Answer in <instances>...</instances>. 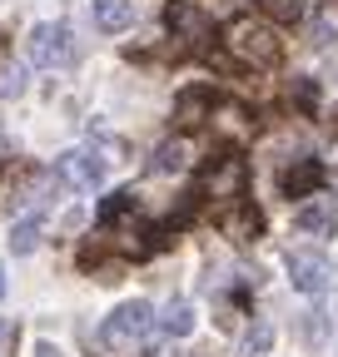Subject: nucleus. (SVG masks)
<instances>
[{"mask_svg":"<svg viewBox=\"0 0 338 357\" xmlns=\"http://www.w3.org/2000/svg\"><path fill=\"white\" fill-rule=\"evenodd\" d=\"M224 45H229V55L239 65H254V70H274L284 60V40L274 35L269 20H234Z\"/></svg>","mask_w":338,"mask_h":357,"instance_id":"f257e3e1","label":"nucleus"},{"mask_svg":"<svg viewBox=\"0 0 338 357\" xmlns=\"http://www.w3.org/2000/svg\"><path fill=\"white\" fill-rule=\"evenodd\" d=\"M25 50L40 70H65V65H75V35L60 20H40L25 40Z\"/></svg>","mask_w":338,"mask_h":357,"instance_id":"f03ea898","label":"nucleus"},{"mask_svg":"<svg viewBox=\"0 0 338 357\" xmlns=\"http://www.w3.org/2000/svg\"><path fill=\"white\" fill-rule=\"evenodd\" d=\"M149 328H154V307H149L145 298H135V303H119V307L110 312L105 328H100V337H105V347H130V342H140Z\"/></svg>","mask_w":338,"mask_h":357,"instance_id":"7ed1b4c3","label":"nucleus"},{"mask_svg":"<svg viewBox=\"0 0 338 357\" xmlns=\"http://www.w3.org/2000/svg\"><path fill=\"white\" fill-rule=\"evenodd\" d=\"M244 178H249V164L239 154H219L199 178V199H244Z\"/></svg>","mask_w":338,"mask_h":357,"instance_id":"20e7f679","label":"nucleus"},{"mask_svg":"<svg viewBox=\"0 0 338 357\" xmlns=\"http://www.w3.org/2000/svg\"><path fill=\"white\" fill-rule=\"evenodd\" d=\"M55 174L65 178L70 189H95L100 178H105V154L100 149H65L55 159Z\"/></svg>","mask_w":338,"mask_h":357,"instance_id":"39448f33","label":"nucleus"},{"mask_svg":"<svg viewBox=\"0 0 338 357\" xmlns=\"http://www.w3.org/2000/svg\"><path fill=\"white\" fill-rule=\"evenodd\" d=\"M288 278H293L299 293H323L328 288V258L323 253H309V248L288 253Z\"/></svg>","mask_w":338,"mask_h":357,"instance_id":"423d86ee","label":"nucleus"},{"mask_svg":"<svg viewBox=\"0 0 338 357\" xmlns=\"http://www.w3.org/2000/svg\"><path fill=\"white\" fill-rule=\"evenodd\" d=\"M279 189H284L288 199H314V194L323 189V164H318V159H299V164H288V169H284V178H279Z\"/></svg>","mask_w":338,"mask_h":357,"instance_id":"0eeeda50","label":"nucleus"},{"mask_svg":"<svg viewBox=\"0 0 338 357\" xmlns=\"http://www.w3.org/2000/svg\"><path fill=\"white\" fill-rule=\"evenodd\" d=\"M214 89H209V84H189L184 89V95L175 100V119L184 124V129H194V124H204V119H214Z\"/></svg>","mask_w":338,"mask_h":357,"instance_id":"6e6552de","label":"nucleus"},{"mask_svg":"<svg viewBox=\"0 0 338 357\" xmlns=\"http://www.w3.org/2000/svg\"><path fill=\"white\" fill-rule=\"evenodd\" d=\"M164 25L175 30L179 40H209V20H204V10L189 6V0H169V6H164Z\"/></svg>","mask_w":338,"mask_h":357,"instance_id":"1a4fd4ad","label":"nucleus"},{"mask_svg":"<svg viewBox=\"0 0 338 357\" xmlns=\"http://www.w3.org/2000/svg\"><path fill=\"white\" fill-rule=\"evenodd\" d=\"M293 223H299V234H314V238H328L333 234V223H338V208H333V199H323V194H314L299 213H293Z\"/></svg>","mask_w":338,"mask_h":357,"instance_id":"9d476101","label":"nucleus"},{"mask_svg":"<svg viewBox=\"0 0 338 357\" xmlns=\"http://www.w3.org/2000/svg\"><path fill=\"white\" fill-rule=\"evenodd\" d=\"M90 20L105 35H119L135 25V0H90Z\"/></svg>","mask_w":338,"mask_h":357,"instance_id":"9b49d317","label":"nucleus"},{"mask_svg":"<svg viewBox=\"0 0 338 357\" xmlns=\"http://www.w3.org/2000/svg\"><path fill=\"white\" fill-rule=\"evenodd\" d=\"M219 223H224V234L239 238V243H249V238H259V234H264V213L254 208L249 199H234V208H229Z\"/></svg>","mask_w":338,"mask_h":357,"instance_id":"f8f14e48","label":"nucleus"},{"mask_svg":"<svg viewBox=\"0 0 338 357\" xmlns=\"http://www.w3.org/2000/svg\"><path fill=\"white\" fill-rule=\"evenodd\" d=\"M304 0H259V15L269 20V25H299L304 20Z\"/></svg>","mask_w":338,"mask_h":357,"instance_id":"ddd939ff","label":"nucleus"},{"mask_svg":"<svg viewBox=\"0 0 338 357\" xmlns=\"http://www.w3.org/2000/svg\"><path fill=\"white\" fill-rule=\"evenodd\" d=\"M184 164H189V144H184V139H169V144L154 149V164H149V169H154V174H179Z\"/></svg>","mask_w":338,"mask_h":357,"instance_id":"4468645a","label":"nucleus"},{"mask_svg":"<svg viewBox=\"0 0 338 357\" xmlns=\"http://www.w3.org/2000/svg\"><path fill=\"white\" fill-rule=\"evenodd\" d=\"M40 229H45V218H40V213L20 218L15 229H10V248H15V253H35V248H40Z\"/></svg>","mask_w":338,"mask_h":357,"instance_id":"2eb2a0df","label":"nucleus"},{"mask_svg":"<svg viewBox=\"0 0 338 357\" xmlns=\"http://www.w3.org/2000/svg\"><path fill=\"white\" fill-rule=\"evenodd\" d=\"M130 213H140V204H135V194L130 189H119V194H110L105 204H100V223H119V218H130Z\"/></svg>","mask_w":338,"mask_h":357,"instance_id":"dca6fc26","label":"nucleus"},{"mask_svg":"<svg viewBox=\"0 0 338 357\" xmlns=\"http://www.w3.org/2000/svg\"><path fill=\"white\" fill-rule=\"evenodd\" d=\"M159 323H164L169 337H184V333L194 328V307H189V303H169V312H164Z\"/></svg>","mask_w":338,"mask_h":357,"instance_id":"f3484780","label":"nucleus"},{"mask_svg":"<svg viewBox=\"0 0 338 357\" xmlns=\"http://www.w3.org/2000/svg\"><path fill=\"white\" fill-rule=\"evenodd\" d=\"M333 35H338V10H333V6H328V10H323V15H318V30H314V40H318V45H328V40H333Z\"/></svg>","mask_w":338,"mask_h":357,"instance_id":"a211bd4d","label":"nucleus"},{"mask_svg":"<svg viewBox=\"0 0 338 357\" xmlns=\"http://www.w3.org/2000/svg\"><path fill=\"white\" fill-rule=\"evenodd\" d=\"M314 100H318V95H314V84H309V79H304V84H299V105H304V109H309V105H314Z\"/></svg>","mask_w":338,"mask_h":357,"instance_id":"6ab92c4d","label":"nucleus"},{"mask_svg":"<svg viewBox=\"0 0 338 357\" xmlns=\"http://www.w3.org/2000/svg\"><path fill=\"white\" fill-rule=\"evenodd\" d=\"M0 298H6V268H0Z\"/></svg>","mask_w":338,"mask_h":357,"instance_id":"aec40b11","label":"nucleus"}]
</instances>
